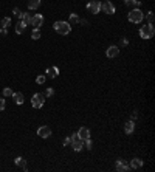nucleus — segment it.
<instances>
[{
  "label": "nucleus",
  "instance_id": "1",
  "mask_svg": "<svg viewBox=\"0 0 155 172\" xmlns=\"http://www.w3.org/2000/svg\"><path fill=\"white\" fill-rule=\"evenodd\" d=\"M155 34V28H154V23H148V25H143L140 28V36L141 39L148 40V39H152Z\"/></svg>",
  "mask_w": 155,
  "mask_h": 172
},
{
  "label": "nucleus",
  "instance_id": "2",
  "mask_svg": "<svg viewBox=\"0 0 155 172\" xmlns=\"http://www.w3.org/2000/svg\"><path fill=\"white\" fill-rule=\"evenodd\" d=\"M127 19H129V22H132V23H141L143 19H144V14H143V11L140 8H133V10H130Z\"/></svg>",
  "mask_w": 155,
  "mask_h": 172
},
{
  "label": "nucleus",
  "instance_id": "3",
  "mask_svg": "<svg viewBox=\"0 0 155 172\" xmlns=\"http://www.w3.org/2000/svg\"><path fill=\"white\" fill-rule=\"evenodd\" d=\"M53 28L56 30V33H59L62 36H67L71 31V25L68 22H54L53 23Z\"/></svg>",
  "mask_w": 155,
  "mask_h": 172
},
{
  "label": "nucleus",
  "instance_id": "4",
  "mask_svg": "<svg viewBox=\"0 0 155 172\" xmlns=\"http://www.w3.org/2000/svg\"><path fill=\"white\" fill-rule=\"evenodd\" d=\"M43 102H45V96H43V93H34V95H33V98H31V104H33L34 108H40V107L43 105Z\"/></svg>",
  "mask_w": 155,
  "mask_h": 172
},
{
  "label": "nucleus",
  "instance_id": "5",
  "mask_svg": "<svg viewBox=\"0 0 155 172\" xmlns=\"http://www.w3.org/2000/svg\"><path fill=\"white\" fill-rule=\"evenodd\" d=\"M87 11L90 14H98L101 11V2H98V0H92L88 5H87Z\"/></svg>",
  "mask_w": 155,
  "mask_h": 172
},
{
  "label": "nucleus",
  "instance_id": "6",
  "mask_svg": "<svg viewBox=\"0 0 155 172\" xmlns=\"http://www.w3.org/2000/svg\"><path fill=\"white\" fill-rule=\"evenodd\" d=\"M101 10L104 13H107V14H115L116 8H115V5L112 2H104V3H101Z\"/></svg>",
  "mask_w": 155,
  "mask_h": 172
},
{
  "label": "nucleus",
  "instance_id": "7",
  "mask_svg": "<svg viewBox=\"0 0 155 172\" xmlns=\"http://www.w3.org/2000/svg\"><path fill=\"white\" fill-rule=\"evenodd\" d=\"M37 135L40 138H50L51 137V129L48 127V126H42V127L37 129Z\"/></svg>",
  "mask_w": 155,
  "mask_h": 172
},
{
  "label": "nucleus",
  "instance_id": "8",
  "mask_svg": "<svg viewBox=\"0 0 155 172\" xmlns=\"http://www.w3.org/2000/svg\"><path fill=\"white\" fill-rule=\"evenodd\" d=\"M118 54H120V48H118L116 45H112V47H109L107 51H106V56L110 58V59H112V58H116Z\"/></svg>",
  "mask_w": 155,
  "mask_h": 172
},
{
  "label": "nucleus",
  "instance_id": "9",
  "mask_svg": "<svg viewBox=\"0 0 155 172\" xmlns=\"http://www.w3.org/2000/svg\"><path fill=\"white\" fill-rule=\"evenodd\" d=\"M42 23H43V16L42 14H36L34 17H31V25L34 28H40Z\"/></svg>",
  "mask_w": 155,
  "mask_h": 172
},
{
  "label": "nucleus",
  "instance_id": "10",
  "mask_svg": "<svg viewBox=\"0 0 155 172\" xmlns=\"http://www.w3.org/2000/svg\"><path fill=\"white\" fill-rule=\"evenodd\" d=\"M71 149L75 150V152H81L84 149V143H82V140H79V138H76V140H73L71 141Z\"/></svg>",
  "mask_w": 155,
  "mask_h": 172
},
{
  "label": "nucleus",
  "instance_id": "11",
  "mask_svg": "<svg viewBox=\"0 0 155 172\" xmlns=\"http://www.w3.org/2000/svg\"><path fill=\"white\" fill-rule=\"evenodd\" d=\"M76 135H78L79 140H87V138H90V130H88L87 127H81Z\"/></svg>",
  "mask_w": 155,
  "mask_h": 172
},
{
  "label": "nucleus",
  "instance_id": "12",
  "mask_svg": "<svg viewBox=\"0 0 155 172\" xmlns=\"http://www.w3.org/2000/svg\"><path fill=\"white\" fill-rule=\"evenodd\" d=\"M129 169H130V168L127 166V163H126L124 160H118V161H116V171H118V172H127Z\"/></svg>",
  "mask_w": 155,
  "mask_h": 172
},
{
  "label": "nucleus",
  "instance_id": "13",
  "mask_svg": "<svg viewBox=\"0 0 155 172\" xmlns=\"http://www.w3.org/2000/svg\"><path fill=\"white\" fill-rule=\"evenodd\" d=\"M59 75V68L58 67H48L47 68V76L50 78V79H54Z\"/></svg>",
  "mask_w": 155,
  "mask_h": 172
},
{
  "label": "nucleus",
  "instance_id": "14",
  "mask_svg": "<svg viewBox=\"0 0 155 172\" xmlns=\"http://www.w3.org/2000/svg\"><path fill=\"white\" fill-rule=\"evenodd\" d=\"M133 130H135V123H133V121H127V123L124 124V132H126L127 135H132Z\"/></svg>",
  "mask_w": 155,
  "mask_h": 172
},
{
  "label": "nucleus",
  "instance_id": "15",
  "mask_svg": "<svg viewBox=\"0 0 155 172\" xmlns=\"http://www.w3.org/2000/svg\"><path fill=\"white\" fill-rule=\"evenodd\" d=\"M19 19L28 26V25H31V16H30V13H20V16H19Z\"/></svg>",
  "mask_w": 155,
  "mask_h": 172
},
{
  "label": "nucleus",
  "instance_id": "16",
  "mask_svg": "<svg viewBox=\"0 0 155 172\" xmlns=\"http://www.w3.org/2000/svg\"><path fill=\"white\" fill-rule=\"evenodd\" d=\"M129 168H132V169H141L143 168V161L140 160V158H133L132 161H130V166Z\"/></svg>",
  "mask_w": 155,
  "mask_h": 172
},
{
  "label": "nucleus",
  "instance_id": "17",
  "mask_svg": "<svg viewBox=\"0 0 155 172\" xmlns=\"http://www.w3.org/2000/svg\"><path fill=\"white\" fill-rule=\"evenodd\" d=\"M124 3H126V6H129V8H138L140 6V0H124Z\"/></svg>",
  "mask_w": 155,
  "mask_h": 172
},
{
  "label": "nucleus",
  "instance_id": "18",
  "mask_svg": "<svg viewBox=\"0 0 155 172\" xmlns=\"http://www.w3.org/2000/svg\"><path fill=\"white\" fill-rule=\"evenodd\" d=\"M13 98H14V102L16 104H23V95L20 92H17V93H13Z\"/></svg>",
  "mask_w": 155,
  "mask_h": 172
},
{
  "label": "nucleus",
  "instance_id": "19",
  "mask_svg": "<svg viewBox=\"0 0 155 172\" xmlns=\"http://www.w3.org/2000/svg\"><path fill=\"white\" fill-rule=\"evenodd\" d=\"M14 163H16V165L19 166V168H22L23 171H26V161H25L22 157H17V158L14 160Z\"/></svg>",
  "mask_w": 155,
  "mask_h": 172
},
{
  "label": "nucleus",
  "instance_id": "20",
  "mask_svg": "<svg viewBox=\"0 0 155 172\" xmlns=\"http://www.w3.org/2000/svg\"><path fill=\"white\" fill-rule=\"evenodd\" d=\"M40 6V0H28V8L30 10H37Z\"/></svg>",
  "mask_w": 155,
  "mask_h": 172
},
{
  "label": "nucleus",
  "instance_id": "21",
  "mask_svg": "<svg viewBox=\"0 0 155 172\" xmlns=\"http://www.w3.org/2000/svg\"><path fill=\"white\" fill-rule=\"evenodd\" d=\"M25 28H26V25H25L22 20H19V23L16 25V33H17V34H22V33L25 31Z\"/></svg>",
  "mask_w": 155,
  "mask_h": 172
},
{
  "label": "nucleus",
  "instance_id": "22",
  "mask_svg": "<svg viewBox=\"0 0 155 172\" xmlns=\"http://www.w3.org/2000/svg\"><path fill=\"white\" fill-rule=\"evenodd\" d=\"M10 23H11L10 17H3L2 22H0V28H8V26H10Z\"/></svg>",
  "mask_w": 155,
  "mask_h": 172
},
{
  "label": "nucleus",
  "instance_id": "23",
  "mask_svg": "<svg viewBox=\"0 0 155 172\" xmlns=\"http://www.w3.org/2000/svg\"><path fill=\"white\" fill-rule=\"evenodd\" d=\"M40 30L39 28H34L33 30V33H31V39H34V40H37V39H40Z\"/></svg>",
  "mask_w": 155,
  "mask_h": 172
},
{
  "label": "nucleus",
  "instance_id": "24",
  "mask_svg": "<svg viewBox=\"0 0 155 172\" xmlns=\"http://www.w3.org/2000/svg\"><path fill=\"white\" fill-rule=\"evenodd\" d=\"M68 23H70V25H76V23H79V17H78V14H70V20H68Z\"/></svg>",
  "mask_w": 155,
  "mask_h": 172
},
{
  "label": "nucleus",
  "instance_id": "25",
  "mask_svg": "<svg viewBox=\"0 0 155 172\" xmlns=\"http://www.w3.org/2000/svg\"><path fill=\"white\" fill-rule=\"evenodd\" d=\"M82 143H84V146H85V149H92V146H93V144H92V140H90V138H87V140H82Z\"/></svg>",
  "mask_w": 155,
  "mask_h": 172
},
{
  "label": "nucleus",
  "instance_id": "26",
  "mask_svg": "<svg viewBox=\"0 0 155 172\" xmlns=\"http://www.w3.org/2000/svg\"><path fill=\"white\" fill-rule=\"evenodd\" d=\"M54 95V90L51 88V87H48L47 90H45V93H43V96H47V98H50V96H53Z\"/></svg>",
  "mask_w": 155,
  "mask_h": 172
},
{
  "label": "nucleus",
  "instance_id": "27",
  "mask_svg": "<svg viewBox=\"0 0 155 172\" xmlns=\"http://www.w3.org/2000/svg\"><path fill=\"white\" fill-rule=\"evenodd\" d=\"M45 79H47V76H45V75H40V76L36 78V82H37V84H43Z\"/></svg>",
  "mask_w": 155,
  "mask_h": 172
},
{
  "label": "nucleus",
  "instance_id": "28",
  "mask_svg": "<svg viewBox=\"0 0 155 172\" xmlns=\"http://www.w3.org/2000/svg\"><path fill=\"white\" fill-rule=\"evenodd\" d=\"M13 93H14V92H13L11 88H8V87L3 88V96H13Z\"/></svg>",
  "mask_w": 155,
  "mask_h": 172
},
{
  "label": "nucleus",
  "instance_id": "29",
  "mask_svg": "<svg viewBox=\"0 0 155 172\" xmlns=\"http://www.w3.org/2000/svg\"><path fill=\"white\" fill-rule=\"evenodd\" d=\"M146 17H148V23H154V13L152 11H149Z\"/></svg>",
  "mask_w": 155,
  "mask_h": 172
},
{
  "label": "nucleus",
  "instance_id": "30",
  "mask_svg": "<svg viewBox=\"0 0 155 172\" xmlns=\"http://www.w3.org/2000/svg\"><path fill=\"white\" fill-rule=\"evenodd\" d=\"M5 105H6V104H5V99H3V98H0V110H3Z\"/></svg>",
  "mask_w": 155,
  "mask_h": 172
},
{
  "label": "nucleus",
  "instance_id": "31",
  "mask_svg": "<svg viewBox=\"0 0 155 172\" xmlns=\"http://www.w3.org/2000/svg\"><path fill=\"white\" fill-rule=\"evenodd\" d=\"M70 143H71V138H70V137H67L65 140H64V146H68Z\"/></svg>",
  "mask_w": 155,
  "mask_h": 172
},
{
  "label": "nucleus",
  "instance_id": "32",
  "mask_svg": "<svg viewBox=\"0 0 155 172\" xmlns=\"http://www.w3.org/2000/svg\"><path fill=\"white\" fill-rule=\"evenodd\" d=\"M13 13H14V16H17V17L20 16V10H19V8H14V10H13Z\"/></svg>",
  "mask_w": 155,
  "mask_h": 172
},
{
  "label": "nucleus",
  "instance_id": "33",
  "mask_svg": "<svg viewBox=\"0 0 155 172\" xmlns=\"http://www.w3.org/2000/svg\"><path fill=\"white\" fill-rule=\"evenodd\" d=\"M79 23H81V25H87L88 22H87L85 19H79Z\"/></svg>",
  "mask_w": 155,
  "mask_h": 172
},
{
  "label": "nucleus",
  "instance_id": "34",
  "mask_svg": "<svg viewBox=\"0 0 155 172\" xmlns=\"http://www.w3.org/2000/svg\"><path fill=\"white\" fill-rule=\"evenodd\" d=\"M127 43H129V42H127V39H121V45H124V47H126Z\"/></svg>",
  "mask_w": 155,
  "mask_h": 172
}]
</instances>
